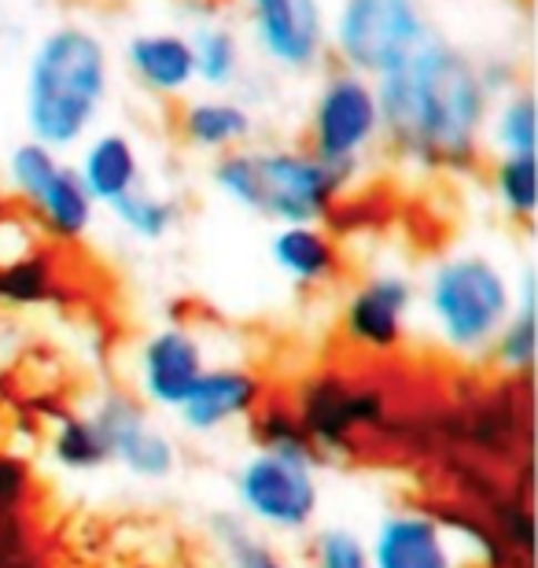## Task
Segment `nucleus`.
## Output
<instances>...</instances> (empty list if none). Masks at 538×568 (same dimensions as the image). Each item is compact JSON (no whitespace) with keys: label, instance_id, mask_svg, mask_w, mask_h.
I'll return each instance as SVG.
<instances>
[{"label":"nucleus","instance_id":"nucleus-1","mask_svg":"<svg viewBox=\"0 0 538 568\" xmlns=\"http://www.w3.org/2000/svg\"><path fill=\"white\" fill-rule=\"evenodd\" d=\"M380 122L392 152L425 174H473L484 159L490 93L479 60L443 33L403 67L376 78Z\"/></svg>","mask_w":538,"mask_h":568},{"label":"nucleus","instance_id":"nucleus-2","mask_svg":"<svg viewBox=\"0 0 538 568\" xmlns=\"http://www.w3.org/2000/svg\"><path fill=\"white\" fill-rule=\"evenodd\" d=\"M111 93V52L104 38L78 22L52 27L27 63L30 141L52 152L74 148L97 126Z\"/></svg>","mask_w":538,"mask_h":568},{"label":"nucleus","instance_id":"nucleus-31","mask_svg":"<svg viewBox=\"0 0 538 568\" xmlns=\"http://www.w3.org/2000/svg\"><path fill=\"white\" fill-rule=\"evenodd\" d=\"M33 498V469L19 454H0V525L22 520Z\"/></svg>","mask_w":538,"mask_h":568},{"label":"nucleus","instance_id":"nucleus-10","mask_svg":"<svg viewBox=\"0 0 538 568\" xmlns=\"http://www.w3.org/2000/svg\"><path fill=\"white\" fill-rule=\"evenodd\" d=\"M303 432L311 436L314 450L322 454H351L354 436L362 428L384 422V395L373 388H358L339 377H322L306 384L300 403L292 406Z\"/></svg>","mask_w":538,"mask_h":568},{"label":"nucleus","instance_id":"nucleus-6","mask_svg":"<svg viewBox=\"0 0 538 568\" xmlns=\"http://www.w3.org/2000/svg\"><path fill=\"white\" fill-rule=\"evenodd\" d=\"M384 138L376 82L347 67L325 74L311 108V152L343 178H358L362 159Z\"/></svg>","mask_w":538,"mask_h":568},{"label":"nucleus","instance_id":"nucleus-24","mask_svg":"<svg viewBox=\"0 0 538 568\" xmlns=\"http://www.w3.org/2000/svg\"><path fill=\"white\" fill-rule=\"evenodd\" d=\"M487 141L495 144L498 155H535V97L528 85L490 104Z\"/></svg>","mask_w":538,"mask_h":568},{"label":"nucleus","instance_id":"nucleus-7","mask_svg":"<svg viewBox=\"0 0 538 568\" xmlns=\"http://www.w3.org/2000/svg\"><path fill=\"white\" fill-rule=\"evenodd\" d=\"M236 503L240 517L255 528L295 536L314 525L317 506H322V487H317L314 465L281 458V454L255 450L236 469Z\"/></svg>","mask_w":538,"mask_h":568},{"label":"nucleus","instance_id":"nucleus-13","mask_svg":"<svg viewBox=\"0 0 538 568\" xmlns=\"http://www.w3.org/2000/svg\"><path fill=\"white\" fill-rule=\"evenodd\" d=\"M373 568H461V554L432 509H392L365 539Z\"/></svg>","mask_w":538,"mask_h":568},{"label":"nucleus","instance_id":"nucleus-32","mask_svg":"<svg viewBox=\"0 0 538 568\" xmlns=\"http://www.w3.org/2000/svg\"><path fill=\"white\" fill-rule=\"evenodd\" d=\"M38 225L30 219H22V214H11L4 211L0 214V266L16 263V258L30 255L33 247H38Z\"/></svg>","mask_w":538,"mask_h":568},{"label":"nucleus","instance_id":"nucleus-25","mask_svg":"<svg viewBox=\"0 0 538 568\" xmlns=\"http://www.w3.org/2000/svg\"><path fill=\"white\" fill-rule=\"evenodd\" d=\"M111 214H114V222H119L125 233L136 236V241L159 244V241H166V236L174 233V225L181 219V207L170 196H159V192L141 185V189H133L130 196L114 200Z\"/></svg>","mask_w":538,"mask_h":568},{"label":"nucleus","instance_id":"nucleus-12","mask_svg":"<svg viewBox=\"0 0 538 568\" xmlns=\"http://www.w3.org/2000/svg\"><path fill=\"white\" fill-rule=\"evenodd\" d=\"M262 55L284 71H314L328 49L322 0H244Z\"/></svg>","mask_w":538,"mask_h":568},{"label":"nucleus","instance_id":"nucleus-30","mask_svg":"<svg viewBox=\"0 0 538 568\" xmlns=\"http://www.w3.org/2000/svg\"><path fill=\"white\" fill-rule=\"evenodd\" d=\"M314 568H373V565L358 531L322 528L314 539Z\"/></svg>","mask_w":538,"mask_h":568},{"label":"nucleus","instance_id":"nucleus-28","mask_svg":"<svg viewBox=\"0 0 538 568\" xmlns=\"http://www.w3.org/2000/svg\"><path fill=\"white\" fill-rule=\"evenodd\" d=\"M255 439H258V450H270V454H281V458L314 465V469L322 465V454L314 450V443L303 432L292 406L262 403L258 414H255Z\"/></svg>","mask_w":538,"mask_h":568},{"label":"nucleus","instance_id":"nucleus-23","mask_svg":"<svg viewBox=\"0 0 538 568\" xmlns=\"http://www.w3.org/2000/svg\"><path fill=\"white\" fill-rule=\"evenodd\" d=\"M192 55H196V82H203L214 93H222L244 71V49L240 38L222 22H203L196 33H189Z\"/></svg>","mask_w":538,"mask_h":568},{"label":"nucleus","instance_id":"nucleus-19","mask_svg":"<svg viewBox=\"0 0 538 568\" xmlns=\"http://www.w3.org/2000/svg\"><path fill=\"white\" fill-rule=\"evenodd\" d=\"M27 211L33 225H38L52 244H78L93 230V219H97V203L89 200L82 178H78V170L71 163H63L55 170L49 178V185L27 203Z\"/></svg>","mask_w":538,"mask_h":568},{"label":"nucleus","instance_id":"nucleus-21","mask_svg":"<svg viewBox=\"0 0 538 568\" xmlns=\"http://www.w3.org/2000/svg\"><path fill=\"white\" fill-rule=\"evenodd\" d=\"M535 351H538V328H535V274L531 266L524 270L517 281V303H512L509 322L501 325V333L490 347V358L498 362L509 377H528L535 369Z\"/></svg>","mask_w":538,"mask_h":568},{"label":"nucleus","instance_id":"nucleus-5","mask_svg":"<svg viewBox=\"0 0 538 568\" xmlns=\"http://www.w3.org/2000/svg\"><path fill=\"white\" fill-rule=\"evenodd\" d=\"M432 33V19L420 0H339L328 27L339 63L373 82L403 67Z\"/></svg>","mask_w":538,"mask_h":568},{"label":"nucleus","instance_id":"nucleus-8","mask_svg":"<svg viewBox=\"0 0 538 568\" xmlns=\"http://www.w3.org/2000/svg\"><path fill=\"white\" fill-rule=\"evenodd\" d=\"M89 422L104 439L108 458L119 462L136 480L159 484L177 473V443L152 422L148 406L136 395L104 392L89 410Z\"/></svg>","mask_w":538,"mask_h":568},{"label":"nucleus","instance_id":"nucleus-20","mask_svg":"<svg viewBox=\"0 0 538 568\" xmlns=\"http://www.w3.org/2000/svg\"><path fill=\"white\" fill-rule=\"evenodd\" d=\"M207 536L222 568H292V561L240 514H214Z\"/></svg>","mask_w":538,"mask_h":568},{"label":"nucleus","instance_id":"nucleus-18","mask_svg":"<svg viewBox=\"0 0 538 568\" xmlns=\"http://www.w3.org/2000/svg\"><path fill=\"white\" fill-rule=\"evenodd\" d=\"M177 133L181 141L196 152L207 155H225L236 148H247L255 138V115L247 104L229 97H196L177 111Z\"/></svg>","mask_w":538,"mask_h":568},{"label":"nucleus","instance_id":"nucleus-22","mask_svg":"<svg viewBox=\"0 0 538 568\" xmlns=\"http://www.w3.org/2000/svg\"><path fill=\"white\" fill-rule=\"evenodd\" d=\"M55 288H60V263L44 244L16 263L0 266V303L8 306H41L55 300Z\"/></svg>","mask_w":538,"mask_h":568},{"label":"nucleus","instance_id":"nucleus-4","mask_svg":"<svg viewBox=\"0 0 538 568\" xmlns=\"http://www.w3.org/2000/svg\"><path fill=\"white\" fill-rule=\"evenodd\" d=\"M517 303V281L487 252H454L432 266L425 311L435 339L461 358L490 355Z\"/></svg>","mask_w":538,"mask_h":568},{"label":"nucleus","instance_id":"nucleus-29","mask_svg":"<svg viewBox=\"0 0 538 568\" xmlns=\"http://www.w3.org/2000/svg\"><path fill=\"white\" fill-rule=\"evenodd\" d=\"M60 166H63L60 152H52V148H44L38 141H22L11 148V155H8V170H4L8 189L16 192V200L30 203L44 185H49V178Z\"/></svg>","mask_w":538,"mask_h":568},{"label":"nucleus","instance_id":"nucleus-27","mask_svg":"<svg viewBox=\"0 0 538 568\" xmlns=\"http://www.w3.org/2000/svg\"><path fill=\"white\" fill-rule=\"evenodd\" d=\"M49 450L55 465L67 473H93L111 462L104 439H100L97 425L89 422V414H63L52 428Z\"/></svg>","mask_w":538,"mask_h":568},{"label":"nucleus","instance_id":"nucleus-17","mask_svg":"<svg viewBox=\"0 0 538 568\" xmlns=\"http://www.w3.org/2000/svg\"><path fill=\"white\" fill-rule=\"evenodd\" d=\"M270 258L300 288H322L343 274L339 236L325 225H281L270 241Z\"/></svg>","mask_w":538,"mask_h":568},{"label":"nucleus","instance_id":"nucleus-16","mask_svg":"<svg viewBox=\"0 0 538 568\" xmlns=\"http://www.w3.org/2000/svg\"><path fill=\"white\" fill-rule=\"evenodd\" d=\"M78 178L89 192L93 203H104L111 207L114 200L130 196L133 189H141V178H144V163H141V152L130 133L122 130H108V133H97L82 144V155H78Z\"/></svg>","mask_w":538,"mask_h":568},{"label":"nucleus","instance_id":"nucleus-15","mask_svg":"<svg viewBox=\"0 0 538 568\" xmlns=\"http://www.w3.org/2000/svg\"><path fill=\"white\" fill-rule=\"evenodd\" d=\"M125 67L136 85L155 97L177 100L196 85V55L189 33L177 30H144L125 44Z\"/></svg>","mask_w":538,"mask_h":568},{"label":"nucleus","instance_id":"nucleus-26","mask_svg":"<svg viewBox=\"0 0 538 568\" xmlns=\"http://www.w3.org/2000/svg\"><path fill=\"white\" fill-rule=\"evenodd\" d=\"M490 189H495L501 214L528 230L538 211L535 155H498L495 170H490Z\"/></svg>","mask_w":538,"mask_h":568},{"label":"nucleus","instance_id":"nucleus-11","mask_svg":"<svg viewBox=\"0 0 538 568\" xmlns=\"http://www.w3.org/2000/svg\"><path fill=\"white\" fill-rule=\"evenodd\" d=\"M417 306V284L403 270H380L365 277L343 303V336L369 355L398 351L406 339L409 314Z\"/></svg>","mask_w":538,"mask_h":568},{"label":"nucleus","instance_id":"nucleus-9","mask_svg":"<svg viewBox=\"0 0 538 568\" xmlns=\"http://www.w3.org/2000/svg\"><path fill=\"white\" fill-rule=\"evenodd\" d=\"M207 366V344L196 328L159 325L141 339L133 358L136 392H141L136 399L155 410H177Z\"/></svg>","mask_w":538,"mask_h":568},{"label":"nucleus","instance_id":"nucleus-14","mask_svg":"<svg viewBox=\"0 0 538 568\" xmlns=\"http://www.w3.org/2000/svg\"><path fill=\"white\" fill-rule=\"evenodd\" d=\"M266 403V384L247 366H207L203 377L192 384L177 417L192 436H214L233 422H247Z\"/></svg>","mask_w":538,"mask_h":568},{"label":"nucleus","instance_id":"nucleus-33","mask_svg":"<svg viewBox=\"0 0 538 568\" xmlns=\"http://www.w3.org/2000/svg\"><path fill=\"white\" fill-rule=\"evenodd\" d=\"M0 214H4V200H0Z\"/></svg>","mask_w":538,"mask_h":568},{"label":"nucleus","instance_id":"nucleus-3","mask_svg":"<svg viewBox=\"0 0 538 568\" xmlns=\"http://www.w3.org/2000/svg\"><path fill=\"white\" fill-rule=\"evenodd\" d=\"M211 181L240 211L277 225H322L351 189L311 148H236L214 159Z\"/></svg>","mask_w":538,"mask_h":568}]
</instances>
